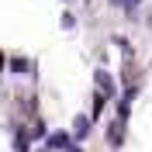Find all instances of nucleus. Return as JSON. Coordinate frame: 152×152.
Here are the masks:
<instances>
[{
    "label": "nucleus",
    "mask_w": 152,
    "mask_h": 152,
    "mask_svg": "<svg viewBox=\"0 0 152 152\" xmlns=\"http://www.w3.org/2000/svg\"><path fill=\"white\" fill-rule=\"evenodd\" d=\"M73 132L80 135V138H83V135H90V118H76V121H73Z\"/></svg>",
    "instance_id": "1"
},
{
    "label": "nucleus",
    "mask_w": 152,
    "mask_h": 152,
    "mask_svg": "<svg viewBox=\"0 0 152 152\" xmlns=\"http://www.w3.org/2000/svg\"><path fill=\"white\" fill-rule=\"evenodd\" d=\"M66 145H69L66 135H52V138H48V149H66Z\"/></svg>",
    "instance_id": "2"
},
{
    "label": "nucleus",
    "mask_w": 152,
    "mask_h": 152,
    "mask_svg": "<svg viewBox=\"0 0 152 152\" xmlns=\"http://www.w3.org/2000/svg\"><path fill=\"white\" fill-rule=\"evenodd\" d=\"M111 4H118V7H128V10L138 7V0H111Z\"/></svg>",
    "instance_id": "3"
},
{
    "label": "nucleus",
    "mask_w": 152,
    "mask_h": 152,
    "mask_svg": "<svg viewBox=\"0 0 152 152\" xmlns=\"http://www.w3.org/2000/svg\"><path fill=\"white\" fill-rule=\"evenodd\" d=\"M66 152H83V149H76V145H66Z\"/></svg>",
    "instance_id": "4"
},
{
    "label": "nucleus",
    "mask_w": 152,
    "mask_h": 152,
    "mask_svg": "<svg viewBox=\"0 0 152 152\" xmlns=\"http://www.w3.org/2000/svg\"><path fill=\"white\" fill-rule=\"evenodd\" d=\"M0 66H4V56H0Z\"/></svg>",
    "instance_id": "5"
},
{
    "label": "nucleus",
    "mask_w": 152,
    "mask_h": 152,
    "mask_svg": "<svg viewBox=\"0 0 152 152\" xmlns=\"http://www.w3.org/2000/svg\"><path fill=\"white\" fill-rule=\"evenodd\" d=\"M42 152H52V149H42Z\"/></svg>",
    "instance_id": "6"
}]
</instances>
